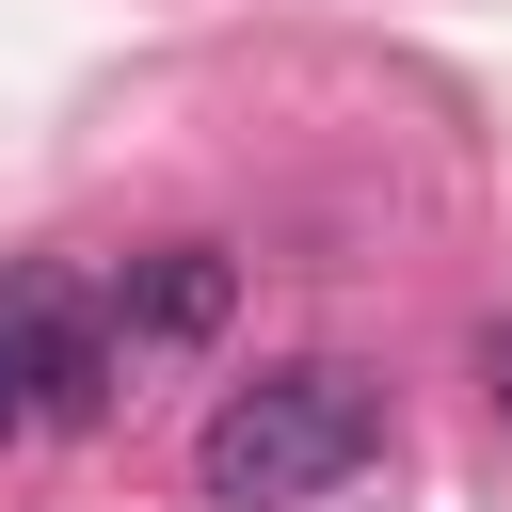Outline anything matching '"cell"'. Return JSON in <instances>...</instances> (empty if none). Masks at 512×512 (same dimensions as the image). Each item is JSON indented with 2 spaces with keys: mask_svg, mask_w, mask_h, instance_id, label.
I'll return each instance as SVG.
<instances>
[{
  "mask_svg": "<svg viewBox=\"0 0 512 512\" xmlns=\"http://www.w3.org/2000/svg\"><path fill=\"white\" fill-rule=\"evenodd\" d=\"M112 304L80 288V272H0V448L16 432H80L96 400H112Z\"/></svg>",
  "mask_w": 512,
  "mask_h": 512,
  "instance_id": "7a4b0ae2",
  "label": "cell"
},
{
  "mask_svg": "<svg viewBox=\"0 0 512 512\" xmlns=\"http://www.w3.org/2000/svg\"><path fill=\"white\" fill-rule=\"evenodd\" d=\"M368 464H384V384L336 368V352H288V368H256V384H224L208 432H192L208 512H304V496H336V480H368Z\"/></svg>",
  "mask_w": 512,
  "mask_h": 512,
  "instance_id": "6da1fadb",
  "label": "cell"
},
{
  "mask_svg": "<svg viewBox=\"0 0 512 512\" xmlns=\"http://www.w3.org/2000/svg\"><path fill=\"white\" fill-rule=\"evenodd\" d=\"M240 320V256L224 240H144L128 272H112V352L144 368V352H208Z\"/></svg>",
  "mask_w": 512,
  "mask_h": 512,
  "instance_id": "3957f363",
  "label": "cell"
},
{
  "mask_svg": "<svg viewBox=\"0 0 512 512\" xmlns=\"http://www.w3.org/2000/svg\"><path fill=\"white\" fill-rule=\"evenodd\" d=\"M480 368H496V416H512V320H496V352H480Z\"/></svg>",
  "mask_w": 512,
  "mask_h": 512,
  "instance_id": "277c9868",
  "label": "cell"
}]
</instances>
